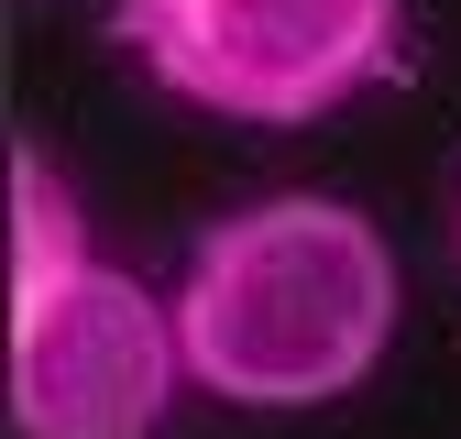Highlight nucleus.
I'll use <instances>...</instances> for the list:
<instances>
[{
	"instance_id": "f257e3e1",
	"label": "nucleus",
	"mask_w": 461,
	"mask_h": 439,
	"mask_svg": "<svg viewBox=\"0 0 461 439\" xmlns=\"http://www.w3.org/2000/svg\"><path fill=\"white\" fill-rule=\"evenodd\" d=\"M395 318H407L395 242L330 187L220 209L176 264L187 384L242 417H308L363 396L395 352Z\"/></svg>"
},
{
	"instance_id": "f03ea898",
	"label": "nucleus",
	"mask_w": 461,
	"mask_h": 439,
	"mask_svg": "<svg viewBox=\"0 0 461 439\" xmlns=\"http://www.w3.org/2000/svg\"><path fill=\"white\" fill-rule=\"evenodd\" d=\"M176 297L88 253V209L44 143H12V439H154L176 417Z\"/></svg>"
},
{
	"instance_id": "7ed1b4c3",
	"label": "nucleus",
	"mask_w": 461,
	"mask_h": 439,
	"mask_svg": "<svg viewBox=\"0 0 461 439\" xmlns=\"http://www.w3.org/2000/svg\"><path fill=\"white\" fill-rule=\"evenodd\" d=\"M110 44L176 110L308 132L407 67V0H110Z\"/></svg>"
}]
</instances>
